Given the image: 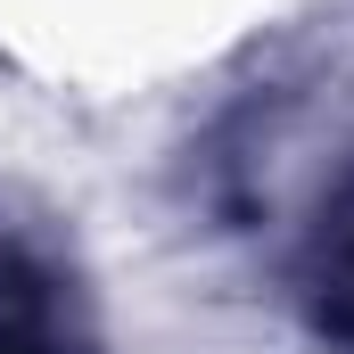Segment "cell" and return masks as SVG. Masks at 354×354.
<instances>
[{"label":"cell","mask_w":354,"mask_h":354,"mask_svg":"<svg viewBox=\"0 0 354 354\" xmlns=\"http://www.w3.org/2000/svg\"><path fill=\"white\" fill-rule=\"evenodd\" d=\"M0 354H99L75 280L0 231Z\"/></svg>","instance_id":"1"},{"label":"cell","mask_w":354,"mask_h":354,"mask_svg":"<svg viewBox=\"0 0 354 354\" xmlns=\"http://www.w3.org/2000/svg\"><path fill=\"white\" fill-rule=\"evenodd\" d=\"M313 305H322V330L354 346V181L330 198L322 239H313Z\"/></svg>","instance_id":"2"}]
</instances>
